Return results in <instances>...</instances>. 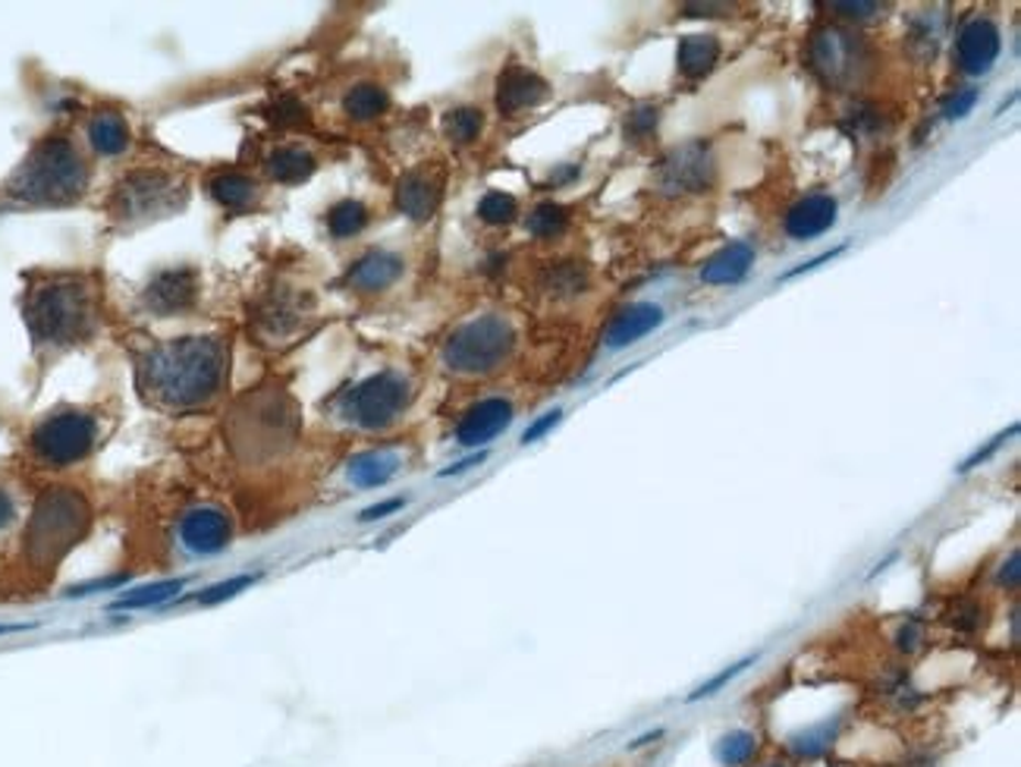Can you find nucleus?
<instances>
[{
    "label": "nucleus",
    "mask_w": 1021,
    "mask_h": 767,
    "mask_svg": "<svg viewBox=\"0 0 1021 767\" xmlns=\"http://www.w3.org/2000/svg\"><path fill=\"white\" fill-rule=\"evenodd\" d=\"M720 61V42L714 35H685L676 51V64L682 76L702 79Z\"/></svg>",
    "instance_id": "5701e85b"
},
{
    "label": "nucleus",
    "mask_w": 1021,
    "mask_h": 767,
    "mask_svg": "<svg viewBox=\"0 0 1021 767\" xmlns=\"http://www.w3.org/2000/svg\"><path fill=\"white\" fill-rule=\"evenodd\" d=\"M227 378V343L220 337H180L139 356V393L158 409L211 403Z\"/></svg>",
    "instance_id": "f257e3e1"
},
{
    "label": "nucleus",
    "mask_w": 1021,
    "mask_h": 767,
    "mask_svg": "<svg viewBox=\"0 0 1021 767\" xmlns=\"http://www.w3.org/2000/svg\"><path fill=\"white\" fill-rule=\"evenodd\" d=\"M770 767H783V765H770Z\"/></svg>",
    "instance_id": "864d4df0"
},
{
    "label": "nucleus",
    "mask_w": 1021,
    "mask_h": 767,
    "mask_svg": "<svg viewBox=\"0 0 1021 767\" xmlns=\"http://www.w3.org/2000/svg\"><path fill=\"white\" fill-rule=\"evenodd\" d=\"M208 190H211L214 202L227 212H249L258 198L256 180L246 173H217L211 176Z\"/></svg>",
    "instance_id": "b1692460"
},
{
    "label": "nucleus",
    "mask_w": 1021,
    "mask_h": 767,
    "mask_svg": "<svg viewBox=\"0 0 1021 767\" xmlns=\"http://www.w3.org/2000/svg\"><path fill=\"white\" fill-rule=\"evenodd\" d=\"M180 541L198 557L220 554L233 541V519L217 507H195L180 519Z\"/></svg>",
    "instance_id": "f8f14e48"
},
{
    "label": "nucleus",
    "mask_w": 1021,
    "mask_h": 767,
    "mask_svg": "<svg viewBox=\"0 0 1021 767\" xmlns=\"http://www.w3.org/2000/svg\"><path fill=\"white\" fill-rule=\"evenodd\" d=\"M899 648H902V651H915V648H917V626H915V623H909V626H905V629L899 633Z\"/></svg>",
    "instance_id": "8fccbe9b"
},
{
    "label": "nucleus",
    "mask_w": 1021,
    "mask_h": 767,
    "mask_svg": "<svg viewBox=\"0 0 1021 767\" xmlns=\"http://www.w3.org/2000/svg\"><path fill=\"white\" fill-rule=\"evenodd\" d=\"M88 164L66 136H47L25 154L7 180V192L22 205H73L86 195Z\"/></svg>",
    "instance_id": "7ed1b4c3"
},
{
    "label": "nucleus",
    "mask_w": 1021,
    "mask_h": 767,
    "mask_svg": "<svg viewBox=\"0 0 1021 767\" xmlns=\"http://www.w3.org/2000/svg\"><path fill=\"white\" fill-rule=\"evenodd\" d=\"M365 224H368V208L356 198H343L327 212V230L334 239H349V236L362 234Z\"/></svg>",
    "instance_id": "c85d7f7f"
},
{
    "label": "nucleus",
    "mask_w": 1021,
    "mask_h": 767,
    "mask_svg": "<svg viewBox=\"0 0 1021 767\" xmlns=\"http://www.w3.org/2000/svg\"><path fill=\"white\" fill-rule=\"evenodd\" d=\"M1002 51V35L1000 29L990 20H971L962 32H958L956 54H958V69L965 76H987L993 64L1000 61Z\"/></svg>",
    "instance_id": "4468645a"
},
{
    "label": "nucleus",
    "mask_w": 1021,
    "mask_h": 767,
    "mask_svg": "<svg viewBox=\"0 0 1021 767\" xmlns=\"http://www.w3.org/2000/svg\"><path fill=\"white\" fill-rule=\"evenodd\" d=\"M717 164L707 142H688L676 149L660 168V183L670 192H704L714 186Z\"/></svg>",
    "instance_id": "9d476101"
},
{
    "label": "nucleus",
    "mask_w": 1021,
    "mask_h": 767,
    "mask_svg": "<svg viewBox=\"0 0 1021 767\" xmlns=\"http://www.w3.org/2000/svg\"><path fill=\"white\" fill-rule=\"evenodd\" d=\"M833 736H836V724H821L814 726V730H805L802 736L792 739V752H795V755H805V758H814V755H821V752L830 748Z\"/></svg>",
    "instance_id": "72a5a7b5"
},
{
    "label": "nucleus",
    "mask_w": 1021,
    "mask_h": 767,
    "mask_svg": "<svg viewBox=\"0 0 1021 767\" xmlns=\"http://www.w3.org/2000/svg\"><path fill=\"white\" fill-rule=\"evenodd\" d=\"M129 127L127 117L117 114V110H98L91 120H88V145L98 151V154H123L129 149Z\"/></svg>",
    "instance_id": "4be33fe9"
},
{
    "label": "nucleus",
    "mask_w": 1021,
    "mask_h": 767,
    "mask_svg": "<svg viewBox=\"0 0 1021 767\" xmlns=\"http://www.w3.org/2000/svg\"><path fill=\"white\" fill-rule=\"evenodd\" d=\"M1015 431H1019V425H1012V428H1009V431H1002V434H997V437H993V441H990V444H987V447H984V450H978V453H975V456H971V460H965V463H962V466H958V472H968V469H975V466H978V463H984V460H990V456H993V453H997V450H1000V444H1002V441H1006V437H1009V434H1015Z\"/></svg>",
    "instance_id": "37998d69"
},
{
    "label": "nucleus",
    "mask_w": 1021,
    "mask_h": 767,
    "mask_svg": "<svg viewBox=\"0 0 1021 767\" xmlns=\"http://www.w3.org/2000/svg\"><path fill=\"white\" fill-rule=\"evenodd\" d=\"M830 7L836 13L849 17V20H868V17H873L880 10L877 3H868V0H833Z\"/></svg>",
    "instance_id": "a19ab883"
},
{
    "label": "nucleus",
    "mask_w": 1021,
    "mask_h": 767,
    "mask_svg": "<svg viewBox=\"0 0 1021 767\" xmlns=\"http://www.w3.org/2000/svg\"><path fill=\"white\" fill-rule=\"evenodd\" d=\"M515 331L500 315H481L449 334L444 343V365L459 375H488L510 359Z\"/></svg>",
    "instance_id": "423d86ee"
},
{
    "label": "nucleus",
    "mask_w": 1021,
    "mask_h": 767,
    "mask_svg": "<svg viewBox=\"0 0 1021 767\" xmlns=\"http://www.w3.org/2000/svg\"><path fill=\"white\" fill-rule=\"evenodd\" d=\"M1019 579H1021L1019 551H1015V554L1009 557V563H1002V570H1000V585H1006V588H1019Z\"/></svg>",
    "instance_id": "de8ad7c7"
},
{
    "label": "nucleus",
    "mask_w": 1021,
    "mask_h": 767,
    "mask_svg": "<svg viewBox=\"0 0 1021 767\" xmlns=\"http://www.w3.org/2000/svg\"><path fill=\"white\" fill-rule=\"evenodd\" d=\"M754 752H758V736L748 733V730H732V733H726L724 739H720L717 758L726 767H742L754 758Z\"/></svg>",
    "instance_id": "2f4dec72"
},
{
    "label": "nucleus",
    "mask_w": 1021,
    "mask_h": 767,
    "mask_svg": "<svg viewBox=\"0 0 1021 767\" xmlns=\"http://www.w3.org/2000/svg\"><path fill=\"white\" fill-rule=\"evenodd\" d=\"M22 318L42 346L88 341L98 327V290L83 274L44 278L22 299Z\"/></svg>",
    "instance_id": "f03ea898"
},
{
    "label": "nucleus",
    "mask_w": 1021,
    "mask_h": 767,
    "mask_svg": "<svg viewBox=\"0 0 1021 767\" xmlns=\"http://www.w3.org/2000/svg\"><path fill=\"white\" fill-rule=\"evenodd\" d=\"M751 663H754V658H745V661L732 663L729 670H724V673H717L714 680H707L704 685H698V689H695V692L688 695V702H702V699H710V695H717V692L724 689L726 682L736 680V677H739V673H745V670H748Z\"/></svg>",
    "instance_id": "e433bc0d"
},
{
    "label": "nucleus",
    "mask_w": 1021,
    "mask_h": 767,
    "mask_svg": "<svg viewBox=\"0 0 1021 767\" xmlns=\"http://www.w3.org/2000/svg\"><path fill=\"white\" fill-rule=\"evenodd\" d=\"M441 205V176L427 171L405 173L397 186V208L412 217V220H427L434 217Z\"/></svg>",
    "instance_id": "aec40b11"
},
{
    "label": "nucleus",
    "mask_w": 1021,
    "mask_h": 767,
    "mask_svg": "<svg viewBox=\"0 0 1021 767\" xmlns=\"http://www.w3.org/2000/svg\"><path fill=\"white\" fill-rule=\"evenodd\" d=\"M98 441V425L88 412H57L47 415L42 425L32 431V453L47 469H64L79 460H86Z\"/></svg>",
    "instance_id": "1a4fd4ad"
},
{
    "label": "nucleus",
    "mask_w": 1021,
    "mask_h": 767,
    "mask_svg": "<svg viewBox=\"0 0 1021 767\" xmlns=\"http://www.w3.org/2000/svg\"><path fill=\"white\" fill-rule=\"evenodd\" d=\"M843 252H846V246H836V249H830V252H824V256L811 258V261H805V264H799V268H792V271H786V274H783V280L799 278V274H808V271H814V268H821L824 261H833V258L843 256Z\"/></svg>",
    "instance_id": "a18cd8bd"
},
{
    "label": "nucleus",
    "mask_w": 1021,
    "mask_h": 767,
    "mask_svg": "<svg viewBox=\"0 0 1021 767\" xmlns=\"http://www.w3.org/2000/svg\"><path fill=\"white\" fill-rule=\"evenodd\" d=\"M515 214H519V202L507 195V192H488L481 202H478V217L485 220V224H493V227H503V224H510L515 220Z\"/></svg>",
    "instance_id": "473e14b6"
},
{
    "label": "nucleus",
    "mask_w": 1021,
    "mask_h": 767,
    "mask_svg": "<svg viewBox=\"0 0 1021 767\" xmlns=\"http://www.w3.org/2000/svg\"><path fill=\"white\" fill-rule=\"evenodd\" d=\"M560 419H563V412H560V409L547 412V415H541L537 422H532V425L525 428V434H522V444H534L537 437H544V434H547L551 428L560 425Z\"/></svg>",
    "instance_id": "79ce46f5"
},
{
    "label": "nucleus",
    "mask_w": 1021,
    "mask_h": 767,
    "mask_svg": "<svg viewBox=\"0 0 1021 767\" xmlns=\"http://www.w3.org/2000/svg\"><path fill=\"white\" fill-rule=\"evenodd\" d=\"M582 290H585V271L582 268L563 264V268H556L554 274H551V293H556V296H573V293H582Z\"/></svg>",
    "instance_id": "c9c22d12"
},
{
    "label": "nucleus",
    "mask_w": 1021,
    "mask_h": 767,
    "mask_svg": "<svg viewBox=\"0 0 1021 767\" xmlns=\"http://www.w3.org/2000/svg\"><path fill=\"white\" fill-rule=\"evenodd\" d=\"M271 120L274 123H283V127H293V123H305L308 120V114H305V107L293 101V98H283L274 105V114H271Z\"/></svg>",
    "instance_id": "ea45409f"
},
{
    "label": "nucleus",
    "mask_w": 1021,
    "mask_h": 767,
    "mask_svg": "<svg viewBox=\"0 0 1021 767\" xmlns=\"http://www.w3.org/2000/svg\"><path fill=\"white\" fill-rule=\"evenodd\" d=\"M387 107H390V98H387V91H383L381 86H374V83H359L356 88H349L346 98H343L346 117L356 120V123L378 120L381 114H387Z\"/></svg>",
    "instance_id": "bb28decb"
},
{
    "label": "nucleus",
    "mask_w": 1021,
    "mask_h": 767,
    "mask_svg": "<svg viewBox=\"0 0 1021 767\" xmlns=\"http://www.w3.org/2000/svg\"><path fill=\"white\" fill-rule=\"evenodd\" d=\"M547 98H551L547 79H541L537 73L525 69V66H507L497 79V107H500L503 117H519L522 110H532Z\"/></svg>",
    "instance_id": "2eb2a0df"
},
{
    "label": "nucleus",
    "mask_w": 1021,
    "mask_h": 767,
    "mask_svg": "<svg viewBox=\"0 0 1021 767\" xmlns=\"http://www.w3.org/2000/svg\"><path fill=\"white\" fill-rule=\"evenodd\" d=\"M682 10H685V17H724V13H729L726 3H685Z\"/></svg>",
    "instance_id": "49530a36"
},
{
    "label": "nucleus",
    "mask_w": 1021,
    "mask_h": 767,
    "mask_svg": "<svg viewBox=\"0 0 1021 767\" xmlns=\"http://www.w3.org/2000/svg\"><path fill=\"white\" fill-rule=\"evenodd\" d=\"M811 66L821 73L824 83L833 88H855L865 83L868 66H871V51L843 25H824L811 39Z\"/></svg>",
    "instance_id": "6e6552de"
},
{
    "label": "nucleus",
    "mask_w": 1021,
    "mask_h": 767,
    "mask_svg": "<svg viewBox=\"0 0 1021 767\" xmlns=\"http://www.w3.org/2000/svg\"><path fill=\"white\" fill-rule=\"evenodd\" d=\"M660 736H663V730H654V733H648V736H641V739H636V743H629V748H641V746H648V743H651V739H660Z\"/></svg>",
    "instance_id": "603ef678"
},
{
    "label": "nucleus",
    "mask_w": 1021,
    "mask_h": 767,
    "mask_svg": "<svg viewBox=\"0 0 1021 767\" xmlns=\"http://www.w3.org/2000/svg\"><path fill=\"white\" fill-rule=\"evenodd\" d=\"M315 168H318L315 158L305 149H298V145L274 149L268 154V161H264V171L278 183H302V180H308L315 173Z\"/></svg>",
    "instance_id": "a878e982"
},
{
    "label": "nucleus",
    "mask_w": 1021,
    "mask_h": 767,
    "mask_svg": "<svg viewBox=\"0 0 1021 767\" xmlns=\"http://www.w3.org/2000/svg\"><path fill=\"white\" fill-rule=\"evenodd\" d=\"M305 318H308V299L286 290V287H280V290L261 299V305L252 315V327H256V334L264 343H278L293 337Z\"/></svg>",
    "instance_id": "9b49d317"
},
{
    "label": "nucleus",
    "mask_w": 1021,
    "mask_h": 767,
    "mask_svg": "<svg viewBox=\"0 0 1021 767\" xmlns=\"http://www.w3.org/2000/svg\"><path fill=\"white\" fill-rule=\"evenodd\" d=\"M258 575H233V579H227V582H220V585H211V588H205L202 595L195 597L198 604H217V601H230L239 592H246L252 582H256Z\"/></svg>",
    "instance_id": "f704fd0d"
},
{
    "label": "nucleus",
    "mask_w": 1021,
    "mask_h": 767,
    "mask_svg": "<svg viewBox=\"0 0 1021 767\" xmlns=\"http://www.w3.org/2000/svg\"><path fill=\"white\" fill-rule=\"evenodd\" d=\"M405 500L403 497H393V500H383V504H374V507H368V510L359 512V519L362 522H374V519H383V516H390V512L403 510Z\"/></svg>",
    "instance_id": "c03bdc74"
},
{
    "label": "nucleus",
    "mask_w": 1021,
    "mask_h": 767,
    "mask_svg": "<svg viewBox=\"0 0 1021 767\" xmlns=\"http://www.w3.org/2000/svg\"><path fill=\"white\" fill-rule=\"evenodd\" d=\"M658 120H660L658 107L644 105V107H639V110H632V114H629L626 132H629V136H636V139H648V136L658 129Z\"/></svg>",
    "instance_id": "58836bf2"
},
{
    "label": "nucleus",
    "mask_w": 1021,
    "mask_h": 767,
    "mask_svg": "<svg viewBox=\"0 0 1021 767\" xmlns=\"http://www.w3.org/2000/svg\"><path fill=\"white\" fill-rule=\"evenodd\" d=\"M751 264H754V246L751 242H729L717 256L704 261L702 280L710 287H732V283L748 278Z\"/></svg>",
    "instance_id": "412c9836"
},
{
    "label": "nucleus",
    "mask_w": 1021,
    "mask_h": 767,
    "mask_svg": "<svg viewBox=\"0 0 1021 767\" xmlns=\"http://www.w3.org/2000/svg\"><path fill=\"white\" fill-rule=\"evenodd\" d=\"M512 425V403L503 397H490L468 409L456 428V441L463 447H485Z\"/></svg>",
    "instance_id": "dca6fc26"
},
{
    "label": "nucleus",
    "mask_w": 1021,
    "mask_h": 767,
    "mask_svg": "<svg viewBox=\"0 0 1021 767\" xmlns=\"http://www.w3.org/2000/svg\"><path fill=\"white\" fill-rule=\"evenodd\" d=\"M13 516H17V510H13V500L0 490V529H7V526L13 522Z\"/></svg>",
    "instance_id": "3c124183"
},
{
    "label": "nucleus",
    "mask_w": 1021,
    "mask_h": 767,
    "mask_svg": "<svg viewBox=\"0 0 1021 767\" xmlns=\"http://www.w3.org/2000/svg\"><path fill=\"white\" fill-rule=\"evenodd\" d=\"M836 224V198L833 195H808L786 214V234L799 242H811L824 236Z\"/></svg>",
    "instance_id": "6ab92c4d"
},
{
    "label": "nucleus",
    "mask_w": 1021,
    "mask_h": 767,
    "mask_svg": "<svg viewBox=\"0 0 1021 767\" xmlns=\"http://www.w3.org/2000/svg\"><path fill=\"white\" fill-rule=\"evenodd\" d=\"M400 278H403V258L383 252V249H371L349 268L346 283L359 293H381Z\"/></svg>",
    "instance_id": "f3484780"
},
{
    "label": "nucleus",
    "mask_w": 1021,
    "mask_h": 767,
    "mask_svg": "<svg viewBox=\"0 0 1021 767\" xmlns=\"http://www.w3.org/2000/svg\"><path fill=\"white\" fill-rule=\"evenodd\" d=\"M569 227V212L556 202H541L532 214H529V234L537 239H554Z\"/></svg>",
    "instance_id": "7c9ffc66"
},
{
    "label": "nucleus",
    "mask_w": 1021,
    "mask_h": 767,
    "mask_svg": "<svg viewBox=\"0 0 1021 767\" xmlns=\"http://www.w3.org/2000/svg\"><path fill=\"white\" fill-rule=\"evenodd\" d=\"M186 183L167 171H132L117 183V190L107 202V212L117 224L135 227L158 217L180 212L186 205Z\"/></svg>",
    "instance_id": "39448f33"
},
{
    "label": "nucleus",
    "mask_w": 1021,
    "mask_h": 767,
    "mask_svg": "<svg viewBox=\"0 0 1021 767\" xmlns=\"http://www.w3.org/2000/svg\"><path fill=\"white\" fill-rule=\"evenodd\" d=\"M412 400L409 381L397 371H378L356 384L340 400V415L365 431H381L393 425Z\"/></svg>",
    "instance_id": "0eeeda50"
},
{
    "label": "nucleus",
    "mask_w": 1021,
    "mask_h": 767,
    "mask_svg": "<svg viewBox=\"0 0 1021 767\" xmlns=\"http://www.w3.org/2000/svg\"><path fill=\"white\" fill-rule=\"evenodd\" d=\"M975 105H978V88H956L943 105V117L946 120H965L975 110Z\"/></svg>",
    "instance_id": "4c0bfd02"
},
{
    "label": "nucleus",
    "mask_w": 1021,
    "mask_h": 767,
    "mask_svg": "<svg viewBox=\"0 0 1021 767\" xmlns=\"http://www.w3.org/2000/svg\"><path fill=\"white\" fill-rule=\"evenodd\" d=\"M91 510L88 500L73 488H47L39 497L29 529H25V551L39 566H51L88 532Z\"/></svg>",
    "instance_id": "20e7f679"
},
{
    "label": "nucleus",
    "mask_w": 1021,
    "mask_h": 767,
    "mask_svg": "<svg viewBox=\"0 0 1021 767\" xmlns=\"http://www.w3.org/2000/svg\"><path fill=\"white\" fill-rule=\"evenodd\" d=\"M186 585V579H171V582H154V585H145V588H135V592H127V595H120L110 607L113 611H149V607H158V604H164V601H171L180 588Z\"/></svg>",
    "instance_id": "cd10ccee"
},
{
    "label": "nucleus",
    "mask_w": 1021,
    "mask_h": 767,
    "mask_svg": "<svg viewBox=\"0 0 1021 767\" xmlns=\"http://www.w3.org/2000/svg\"><path fill=\"white\" fill-rule=\"evenodd\" d=\"M145 309L154 315H183L198 302V271L195 268H171L154 274L142 293Z\"/></svg>",
    "instance_id": "ddd939ff"
},
{
    "label": "nucleus",
    "mask_w": 1021,
    "mask_h": 767,
    "mask_svg": "<svg viewBox=\"0 0 1021 767\" xmlns=\"http://www.w3.org/2000/svg\"><path fill=\"white\" fill-rule=\"evenodd\" d=\"M400 469V456L397 453H383V450H371L362 453L349 463V482L356 488H381L387 485Z\"/></svg>",
    "instance_id": "393cba45"
},
{
    "label": "nucleus",
    "mask_w": 1021,
    "mask_h": 767,
    "mask_svg": "<svg viewBox=\"0 0 1021 767\" xmlns=\"http://www.w3.org/2000/svg\"><path fill=\"white\" fill-rule=\"evenodd\" d=\"M488 460V453H475V456H468V460H459V463H453L449 469L441 472V478H449V475H463V472L475 469V466H481Z\"/></svg>",
    "instance_id": "09e8293b"
},
{
    "label": "nucleus",
    "mask_w": 1021,
    "mask_h": 767,
    "mask_svg": "<svg viewBox=\"0 0 1021 767\" xmlns=\"http://www.w3.org/2000/svg\"><path fill=\"white\" fill-rule=\"evenodd\" d=\"M481 127H485V117H481L478 107H456V110H449L447 117H444V132L456 145L475 142L481 136Z\"/></svg>",
    "instance_id": "c756f323"
},
{
    "label": "nucleus",
    "mask_w": 1021,
    "mask_h": 767,
    "mask_svg": "<svg viewBox=\"0 0 1021 767\" xmlns=\"http://www.w3.org/2000/svg\"><path fill=\"white\" fill-rule=\"evenodd\" d=\"M663 318H666L663 309L654 305V302H632V305H626V309L619 312L617 318L610 321L604 343H607L610 349L632 346V343H639L641 337H648L651 331H658L660 324H663Z\"/></svg>",
    "instance_id": "a211bd4d"
}]
</instances>
